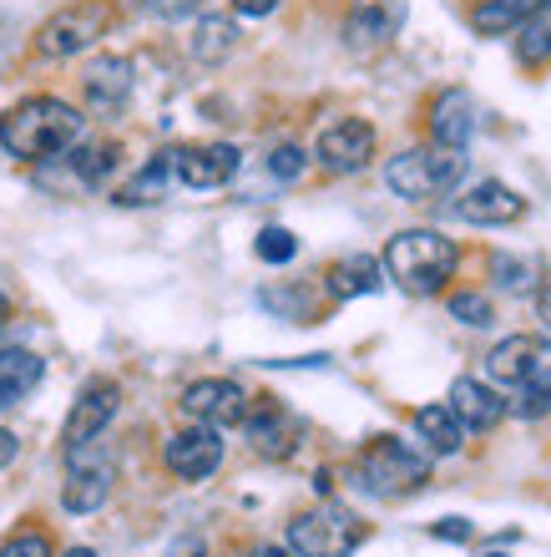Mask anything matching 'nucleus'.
<instances>
[{
    "label": "nucleus",
    "instance_id": "obj_27",
    "mask_svg": "<svg viewBox=\"0 0 551 557\" xmlns=\"http://www.w3.org/2000/svg\"><path fill=\"white\" fill-rule=\"evenodd\" d=\"M253 253H259L263 264H289L293 253H299V238H293L284 223H268V228H259V238H253Z\"/></svg>",
    "mask_w": 551,
    "mask_h": 557
},
{
    "label": "nucleus",
    "instance_id": "obj_40",
    "mask_svg": "<svg viewBox=\"0 0 551 557\" xmlns=\"http://www.w3.org/2000/svg\"><path fill=\"white\" fill-rule=\"evenodd\" d=\"M61 557H97V553H91V547H66Z\"/></svg>",
    "mask_w": 551,
    "mask_h": 557
},
{
    "label": "nucleus",
    "instance_id": "obj_26",
    "mask_svg": "<svg viewBox=\"0 0 551 557\" xmlns=\"http://www.w3.org/2000/svg\"><path fill=\"white\" fill-rule=\"evenodd\" d=\"M516 61L522 66H547L551 61V0L516 30Z\"/></svg>",
    "mask_w": 551,
    "mask_h": 557
},
{
    "label": "nucleus",
    "instance_id": "obj_35",
    "mask_svg": "<svg viewBox=\"0 0 551 557\" xmlns=\"http://www.w3.org/2000/svg\"><path fill=\"white\" fill-rule=\"evenodd\" d=\"M233 11L248 15V21H263V15L278 11V0H233Z\"/></svg>",
    "mask_w": 551,
    "mask_h": 557
},
{
    "label": "nucleus",
    "instance_id": "obj_34",
    "mask_svg": "<svg viewBox=\"0 0 551 557\" xmlns=\"http://www.w3.org/2000/svg\"><path fill=\"white\" fill-rule=\"evenodd\" d=\"M430 532H436L440 543H471V532H476V528H471L465 517H440V522H436Z\"/></svg>",
    "mask_w": 551,
    "mask_h": 557
},
{
    "label": "nucleus",
    "instance_id": "obj_37",
    "mask_svg": "<svg viewBox=\"0 0 551 557\" xmlns=\"http://www.w3.org/2000/svg\"><path fill=\"white\" fill-rule=\"evenodd\" d=\"M537 309H541V320L551 324V278H541L537 284Z\"/></svg>",
    "mask_w": 551,
    "mask_h": 557
},
{
    "label": "nucleus",
    "instance_id": "obj_28",
    "mask_svg": "<svg viewBox=\"0 0 551 557\" xmlns=\"http://www.w3.org/2000/svg\"><path fill=\"white\" fill-rule=\"evenodd\" d=\"M450 320L471 324V330H486V324L496 320V309H491V299H486V294L461 289V294H450Z\"/></svg>",
    "mask_w": 551,
    "mask_h": 557
},
{
    "label": "nucleus",
    "instance_id": "obj_39",
    "mask_svg": "<svg viewBox=\"0 0 551 557\" xmlns=\"http://www.w3.org/2000/svg\"><path fill=\"white\" fill-rule=\"evenodd\" d=\"M5 320H11V299L0 294V330H5Z\"/></svg>",
    "mask_w": 551,
    "mask_h": 557
},
{
    "label": "nucleus",
    "instance_id": "obj_7",
    "mask_svg": "<svg viewBox=\"0 0 551 557\" xmlns=\"http://www.w3.org/2000/svg\"><path fill=\"white\" fill-rule=\"evenodd\" d=\"M112 26V5L107 0H72V5H61L51 21H41L36 30V51L46 61H72L82 57L87 46H97Z\"/></svg>",
    "mask_w": 551,
    "mask_h": 557
},
{
    "label": "nucleus",
    "instance_id": "obj_2",
    "mask_svg": "<svg viewBox=\"0 0 551 557\" xmlns=\"http://www.w3.org/2000/svg\"><path fill=\"white\" fill-rule=\"evenodd\" d=\"M385 274L405 294H440L461 269V249L440 228H405L385 244Z\"/></svg>",
    "mask_w": 551,
    "mask_h": 557
},
{
    "label": "nucleus",
    "instance_id": "obj_6",
    "mask_svg": "<svg viewBox=\"0 0 551 557\" xmlns=\"http://www.w3.org/2000/svg\"><path fill=\"white\" fill-rule=\"evenodd\" d=\"M116 486V461L112 451L97 441H82V446H66V482H61V507L72 517L102 512L107 497Z\"/></svg>",
    "mask_w": 551,
    "mask_h": 557
},
{
    "label": "nucleus",
    "instance_id": "obj_15",
    "mask_svg": "<svg viewBox=\"0 0 551 557\" xmlns=\"http://www.w3.org/2000/svg\"><path fill=\"white\" fill-rule=\"evenodd\" d=\"M243 431H248V446H253L259 456H268V461L293 456V446H299V436H304L299 416H289L278 400H259V406H248Z\"/></svg>",
    "mask_w": 551,
    "mask_h": 557
},
{
    "label": "nucleus",
    "instance_id": "obj_4",
    "mask_svg": "<svg viewBox=\"0 0 551 557\" xmlns=\"http://www.w3.org/2000/svg\"><path fill=\"white\" fill-rule=\"evenodd\" d=\"M370 528L349 512L345 502H320V507H304V512L289 517L284 528V543L293 557H349L360 553Z\"/></svg>",
    "mask_w": 551,
    "mask_h": 557
},
{
    "label": "nucleus",
    "instance_id": "obj_20",
    "mask_svg": "<svg viewBox=\"0 0 551 557\" xmlns=\"http://www.w3.org/2000/svg\"><path fill=\"white\" fill-rule=\"evenodd\" d=\"M82 91L97 112H116L132 97V61L127 57H97L82 76Z\"/></svg>",
    "mask_w": 551,
    "mask_h": 557
},
{
    "label": "nucleus",
    "instance_id": "obj_13",
    "mask_svg": "<svg viewBox=\"0 0 551 557\" xmlns=\"http://www.w3.org/2000/svg\"><path fill=\"white\" fill-rule=\"evenodd\" d=\"M122 411V385L116 381H87L76 391L72 411H66V425H61V446H82V441H97L112 425V416Z\"/></svg>",
    "mask_w": 551,
    "mask_h": 557
},
{
    "label": "nucleus",
    "instance_id": "obj_41",
    "mask_svg": "<svg viewBox=\"0 0 551 557\" xmlns=\"http://www.w3.org/2000/svg\"><path fill=\"white\" fill-rule=\"evenodd\" d=\"M486 557H506V553H486Z\"/></svg>",
    "mask_w": 551,
    "mask_h": 557
},
{
    "label": "nucleus",
    "instance_id": "obj_11",
    "mask_svg": "<svg viewBox=\"0 0 551 557\" xmlns=\"http://www.w3.org/2000/svg\"><path fill=\"white\" fill-rule=\"evenodd\" d=\"M183 416H188L192 425H213V431H228V425H243L248 416V391L238 381H223V375H208V381H192L188 391H183Z\"/></svg>",
    "mask_w": 551,
    "mask_h": 557
},
{
    "label": "nucleus",
    "instance_id": "obj_38",
    "mask_svg": "<svg viewBox=\"0 0 551 557\" xmlns=\"http://www.w3.org/2000/svg\"><path fill=\"white\" fill-rule=\"evenodd\" d=\"M238 557H293L289 547H274V543H259V547H248V553H238Z\"/></svg>",
    "mask_w": 551,
    "mask_h": 557
},
{
    "label": "nucleus",
    "instance_id": "obj_16",
    "mask_svg": "<svg viewBox=\"0 0 551 557\" xmlns=\"http://www.w3.org/2000/svg\"><path fill=\"white\" fill-rule=\"evenodd\" d=\"M400 26H405V0H370L360 11H349L345 46L349 51H379L400 36Z\"/></svg>",
    "mask_w": 551,
    "mask_h": 557
},
{
    "label": "nucleus",
    "instance_id": "obj_29",
    "mask_svg": "<svg viewBox=\"0 0 551 557\" xmlns=\"http://www.w3.org/2000/svg\"><path fill=\"white\" fill-rule=\"evenodd\" d=\"M0 557H57V547H51V537L41 528H21L0 543Z\"/></svg>",
    "mask_w": 551,
    "mask_h": 557
},
{
    "label": "nucleus",
    "instance_id": "obj_1",
    "mask_svg": "<svg viewBox=\"0 0 551 557\" xmlns=\"http://www.w3.org/2000/svg\"><path fill=\"white\" fill-rule=\"evenodd\" d=\"M87 117L61 97H26L0 117V147L21 162H51L82 143Z\"/></svg>",
    "mask_w": 551,
    "mask_h": 557
},
{
    "label": "nucleus",
    "instance_id": "obj_18",
    "mask_svg": "<svg viewBox=\"0 0 551 557\" xmlns=\"http://www.w3.org/2000/svg\"><path fill=\"white\" fill-rule=\"evenodd\" d=\"M471 137H476V102L461 87H446L430 102V143L450 147V152H465Z\"/></svg>",
    "mask_w": 551,
    "mask_h": 557
},
{
    "label": "nucleus",
    "instance_id": "obj_23",
    "mask_svg": "<svg viewBox=\"0 0 551 557\" xmlns=\"http://www.w3.org/2000/svg\"><path fill=\"white\" fill-rule=\"evenodd\" d=\"M541 5H547V0H480L476 11H471V30H476V36H511V30H522Z\"/></svg>",
    "mask_w": 551,
    "mask_h": 557
},
{
    "label": "nucleus",
    "instance_id": "obj_25",
    "mask_svg": "<svg viewBox=\"0 0 551 557\" xmlns=\"http://www.w3.org/2000/svg\"><path fill=\"white\" fill-rule=\"evenodd\" d=\"M167 183H173V152H158L116 198H122V203H158L162 193H167Z\"/></svg>",
    "mask_w": 551,
    "mask_h": 557
},
{
    "label": "nucleus",
    "instance_id": "obj_22",
    "mask_svg": "<svg viewBox=\"0 0 551 557\" xmlns=\"http://www.w3.org/2000/svg\"><path fill=\"white\" fill-rule=\"evenodd\" d=\"M410 425H415V436H421V451L425 456H455L465 446L461 421H455L446 406H421V411L410 416Z\"/></svg>",
    "mask_w": 551,
    "mask_h": 557
},
{
    "label": "nucleus",
    "instance_id": "obj_19",
    "mask_svg": "<svg viewBox=\"0 0 551 557\" xmlns=\"http://www.w3.org/2000/svg\"><path fill=\"white\" fill-rule=\"evenodd\" d=\"M46 381V360L26 345H5L0 350V411H11Z\"/></svg>",
    "mask_w": 551,
    "mask_h": 557
},
{
    "label": "nucleus",
    "instance_id": "obj_12",
    "mask_svg": "<svg viewBox=\"0 0 551 557\" xmlns=\"http://www.w3.org/2000/svg\"><path fill=\"white\" fill-rule=\"evenodd\" d=\"M238 168H243V158H238V147L233 143H192V147H173V177L183 183V188H223V183H233L238 177Z\"/></svg>",
    "mask_w": 551,
    "mask_h": 557
},
{
    "label": "nucleus",
    "instance_id": "obj_33",
    "mask_svg": "<svg viewBox=\"0 0 551 557\" xmlns=\"http://www.w3.org/2000/svg\"><path fill=\"white\" fill-rule=\"evenodd\" d=\"M516 400H506V411L516 416H547L551 411V385H537V391H511Z\"/></svg>",
    "mask_w": 551,
    "mask_h": 557
},
{
    "label": "nucleus",
    "instance_id": "obj_10",
    "mask_svg": "<svg viewBox=\"0 0 551 557\" xmlns=\"http://www.w3.org/2000/svg\"><path fill=\"white\" fill-rule=\"evenodd\" d=\"M223 451L228 441L213 425H188V431H173L162 441V467L173 471L177 482H208L213 471L223 467Z\"/></svg>",
    "mask_w": 551,
    "mask_h": 557
},
{
    "label": "nucleus",
    "instance_id": "obj_17",
    "mask_svg": "<svg viewBox=\"0 0 551 557\" xmlns=\"http://www.w3.org/2000/svg\"><path fill=\"white\" fill-rule=\"evenodd\" d=\"M446 411L461 421V431H491V425L506 421V400H501V391H491L486 381L461 375V381H450Z\"/></svg>",
    "mask_w": 551,
    "mask_h": 557
},
{
    "label": "nucleus",
    "instance_id": "obj_9",
    "mask_svg": "<svg viewBox=\"0 0 551 557\" xmlns=\"http://www.w3.org/2000/svg\"><path fill=\"white\" fill-rule=\"evenodd\" d=\"M314 162H320L324 173L334 177H354L364 173L370 162H375V127L364 117H339L329 122L314 143Z\"/></svg>",
    "mask_w": 551,
    "mask_h": 557
},
{
    "label": "nucleus",
    "instance_id": "obj_8",
    "mask_svg": "<svg viewBox=\"0 0 551 557\" xmlns=\"http://www.w3.org/2000/svg\"><path fill=\"white\" fill-rule=\"evenodd\" d=\"M486 375L501 391H537L551 385V339L547 335H511L486 355Z\"/></svg>",
    "mask_w": 551,
    "mask_h": 557
},
{
    "label": "nucleus",
    "instance_id": "obj_31",
    "mask_svg": "<svg viewBox=\"0 0 551 557\" xmlns=\"http://www.w3.org/2000/svg\"><path fill=\"white\" fill-rule=\"evenodd\" d=\"M76 158H82V162H76V173L87 177V183H102V177L116 168V147L102 143V147H87V152H76Z\"/></svg>",
    "mask_w": 551,
    "mask_h": 557
},
{
    "label": "nucleus",
    "instance_id": "obj_36",
    "mask_svg": "<svg viewBox=\"0 0 551 557\" xmlns=\"http://www.w3.org/2000/svg\"><path fill=\"white\" fill-rule=\"evenodd\" d=\"M15 456H21V441H15L11 431H5V425H0V467H11Z\"/></svg>",
    "mask_w": 551,
    "mask_h": 557
},
{
    "label": "nucleus",
    "instance_id": "obj_5",
    "mask_svg": "<svg viewBox=\"0 0 551 557\" xmlns=\"http://www.w3.org/2000/svg\"><path fill=\"white\" fill-rule=\"evenodd\" d=\"M354 476H360L364 492L395 502V497L421 492V486L430 482V456H425L421 446L400 441V436H375L360 451V461H354Z\"/></svg>",
    "mask_w": 551,
    "mask_h": 557
},
{
    "label": "nucleus",
    "instance_id": "obj_24",
    "mask_svg": "<svg viewBox=\"0 0 551 557\" xmlns=\"http://www.w3.org/2000/svg\"><path fill=\"white\" fill-rule=\"evenodd\" d=\"M233 46H238V26H233L228 15H203L198 26H192V61H203V66H218L223 57H228Z\"/></svg>",
    "mask_w": 551,
    "mask_h": 557
},
{
    "label": "nucleus",
    "instance_id": "obj_21",
    "mask_svg": "<svg viewBox=\"0 0 551 557\" xmlns=\"http://www.w3.org/2000/svg\"><path fill=\"white\" fill-rule=\"evenodd\" d=\"M379 278H385L379 259H370V253H349V259L329 264V274H324V289H329L334 299H364V294L379 289Z\"/></svg>",
    "mask_w": 551,
    "mask_h": 557
},
{
    "label": "nucleus",
    "instance_id": "obj_32",
    "mask_svg": "<svg viewBox=\"0 0 551 557\" xmlns=\"http://www.w3.org/2000/svg\"><path fill=\"white\" fill-rule=\"evenodd\" d=\"M531 278H537V269L526 264V259H496V284H501V289H526V284H531Z\"/></svg>",
    "mask_w": 551,
    "mask_h": 557
},
{
    "label": "nucleus",
    "instance_id": "obj_14",
    "mask_svg": "<svg viewBox=\"0 0 551 557\" xmlns=\"http://www.w3.org/2000/svg\"><path fill=\"white\" fill-rule=\"evenodd\" d=\"M455 219L476 223V228H506V223L526 219V198L516 188H506V183L486 177V183H476V188H465L455 198Z\"/></svg>",
    "mask_w": 551,
    "mask_h": 557
},
{
    "label": "nucleus",
    "instance_id": "obj_30",
    "mask_svg": "<svg viewBox=\"0 0 551 557\" xmlns=\"http://www.w3.org/2000/svg\"><path fill=\"white\" fill-rule=\"evenodd\" d=\"M304 168H309V152H304V147L284 143V147H274V152H268V173H274L278 183H293V177H304Z\"/></svg>",
    "mask_w": 551,
    "mask_h": 557
},
{
    "label": "nucleus",
    "instance_id": "obj_3",
    "mask_svg": "<svg viewBox=\"0 0 551 557\" xmlns=\"http://www.w3.org/2000/svg\"><path fill=\"white\" fill-rule=\"evenodd\" d=\"M465 177V158L450 147H405L385 162V188L405 203H436L446 193H455V183Z\"/></svg>",
    "mask_w": 551,
    "mask_h": 557
}]
</instances>
